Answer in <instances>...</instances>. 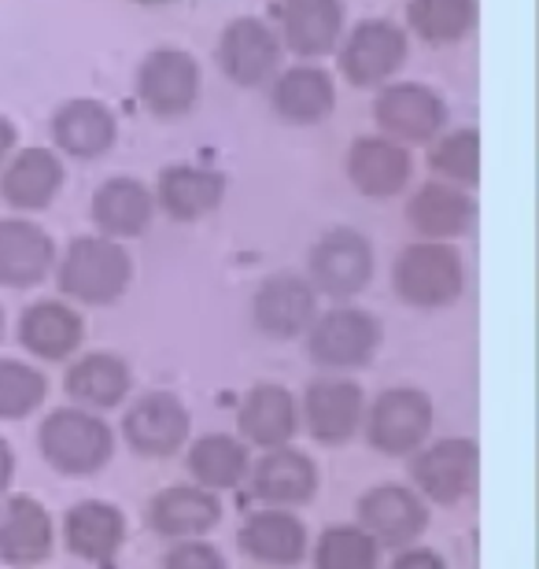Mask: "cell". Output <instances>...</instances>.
I'll list each match as a JSON object with an SVG mask.
<instances>
[{"label": "cell", "mask_w": 539, "mask_h": 569, "mask_svg": "<svg viewBox=\"0 0 539 569\" xmlns=\"http://www.w3.org/2000/svg\"><path fill=\"white\" fill-rule=\"evenodd\" d=\"M111 429L97 415L82 411V407L52 411L41 426V451L60 473H97L111 459Z\"/></svg>", "instance_id": "6da1fadb"}, {"label": "cell", "mask_w": 539, "mask_h": 569, "mask_svg": "<svg viewBox=\"0 0 539 569\" xmlns=\"http://www.w3.org/2000/svg\"><path fill=\"white\" fill-rule=\"evenodd\" d=\"M130 284V259L108 237H78L60 263V289L82 303H111Z\"/></svg>", "instance_id": "7a4b0ae2"}, {"label": "cell", "mask_w": 539, "mask_h": 569, "mask_svg": "<svg viewBox=\"0 0 539 569\" xmlns=\"http://www.w3.org/2000/svg\"><path fill=\"white\" fill-rule=\"evenodd\" d=\"M396 289L415 307H447L462 292V263L447 244H410L396 263Z\"/></svg>", "instance_id": "3957f363"}, {"label": "cell", "mask_w": 539, "mask_h": 569, "mask_svg": "<svg viewBox=\"0 0 539 569\" xmlns=\"http://www.w3.org/2000/svg\"><path fill=\"white\" fill-rule=\"evenodd\" d=\"M432 429V403L418 389H388L377 396L370 422V443L385 455H410L426 443Z\"/></svg>", "instance_id": "277c9868"}, {"label": "cell", "mask_w": 539, "mask_h": 569, "mask_svg": "<svg viewBox=\"0 0 539 569\" xmlns=\"http://www.w3.org/2000/svg\"><path fill=\"white\" fill-rule=\"evenodd\" d=\"M429 526L426 503L399 485H381L362 496L359 529L370 532L377 548H410Z\"/></svg>", "instance_id": "5b68a950"}, {"label": "cell", "mask_w": 539, "mask_h": 569, "mask_svg": "<svg viewBox=\"0 0 539 569\" xmlns=\"http://www.w3.org/2000/svg\"><path fill=\"white\" fill-rule=\"evenodd\" d=\"M480 473V451L469 437H451L432 443L418 455L415 481L436 503H462L477 488Z\"/></svg>", "instance_id": "8992f818"}, {"label": "cell", "mask_w": 539, "mask_h": 569, "mask_svg": "<svg viewBox=\"0 0 539 569\" xmlns=\"http://www.w3.org/2000/svg\"><path fill=\"white\" fill-rule=\"evenodd\" d=\"M381 345V326L366 311H329L311 329V356L329 370H351L370 362V356Z\"/></svg>", "instance_id": "52a82bcc"}, {"label": "cell", "mask_w": 539, "mask_h": 569, "mask_svg": "<svg viewBox=\"0 0 539 569\" xmlns=\"http://www.w3.org/2000/svg\"><path fill=\"white\" fill-rule=\"evenodd\" d=\"M122 432H126V440H130L133 451L152 455V459H163V455H174L181 443H186L189 411L181 407L178 396L152 392L126 411Z\"/></svg>", "instance_id": "ba28073f"}, {"label": "cell", "mask_w": 539, "mask_h": 569, "mask_svg": "<svg viewBox=\"0 0 539 569\" xmlns=\"http://www.w3.org/2000/svg\"><path fill=\"white\" fill-rule=\"evenodd\" d=\"M362 389L348 378H322L303 396L307 429L322 443H348L362 426Z\"/></svg>", "instance_id": "9c48e42d"}, {"label": "cell", "mask_w": 539, "mask_h": 569, "mask_svg": "<svg viewBox=\"0 0 539 569\" xmlns=\"http://www.w3.org/2000/svg\"><path fill=\"white\" fill-rule=\"evenodd\" d=\"M311 274L332 296L359 292L373 274V252L370 241L355 230H332L322 237L311 256Z\"/></svg>", "instance_id": "30bf717a"}, {"label": "cell", "mask_w": 539, "mask_h": 569, "mask_svg": "<svg viewBox=\"0 0 539 569\" xmlns=\"http://www.w3.org/2000/svg\"><path fill=\"white\" fill-rule=\"evenodd\" d=\"M200 89V71L186 52L159 49L141 67V97L159 116H181L192 108Z\"/></svg>", "instance_id": "8fae6325"}, {"label": "cell", "mask_w": 539, "mask_h": 569, "mask_svg": "<svg viewBox=\"0 0 539 569\" xmlns=\"http://www.w3.org/2000/svg\"><path fill=\"white\" fill-rule=\"evenodd\" d=\"M377 122L388 138L429 141L443 127V104L426 86H392L377 97Z\"/></svg>", "instance_id": "7c38bea8"}, {"label": "cell", "mask_w": 539, "mask_h": 569, "mask_svg": "<svg viewBox=\"0 0 539 569\" xmlns=\"http://www.w3.org/2000/svg\"><path fill=\"white\" fill-rule=\"evenodd\" d=\"M403 56L407 41L392 22H362L348 38V49H343V71L355 86H373L396 74Z\"/></svg>", "instance_id": "4fadbf2b"}, {"label": "cell", "mask_w": 539, "mask_h": 569, "mask_svg": "<svg viewBox=\"0 0 539 569\" xmlns=\"http://www.w3.org/2000/svg\"><path fill=\"white\" fill-rule=\"evenodd\" d=\"M222 518V503L208 488H167L148 507V521L156 532L174 540H192L211 532Z\"/></svg>", "instance_id": "5bb4252c"}, {"label": "cell", "mask_w": 539, "mask_h": 569, "mask_svg": "<svg viewBox=\"0 0 539 569\" xmlns=\"http://www.w3.org/2000/svg\"><path fill=\"white\" fill-rule=\"evenodd\" d=\"M52 518L38 499L16 496L0 515V559L11 566H30L49 559Z\"/></svg>", "instance_id": "9a60e30c"}, {"label": "cell", "mask_w": 539, "mask_h": 569, "mask_svg": "<svg viewBox=\"0 0 539 569\" xmlns=\"http://www.w3.org/2000/svg\"><path fill=\"white\" fill-rule=\"evenodd\" d=\"M251 485H256V496L267 499V503L292 507V503H307V499L315 496L318 470H315V462L307 459L303 451H296V448H270L256 462Z\"/></svg>", "instance_id": "2e32d148"}, {"label": "cell", "mask_w": 539, "mask_h": 569, "mask_svg": "<svg viewBox=\"0 0 539 569\" xmlns=\"http://www.w3.org/2000/svg\"><path fill=\"white\" fill-rule=\"evenodd\" d=\"M240 548L267 566H296L307 551V529L289 510H259L240 529Z\"/></svg>", "instance_id": "e0dca14e"}, {"label": "cell", "mask_w": 539, "mask_h": 569, "mask_svg": "<svg viewBox=\"0 0 539 569\" xmlns=\"http://www.w3.org/2000/svg\"><path fill=\"white\" fill-rule=\"evenodd\" d=\"M256 322L270 337H300L315 322V292L303 278H273L256 296Z\"/></svg>", "instance_id": "ac0fdd59"}, {"label": "cell", "mask_w": 539, "mask_h": 569, "mask_svg": "<svg viewBox=\"0 0 539 569\" xmlns=\"http://www.w3.org/2000/svg\"><path fill=\"white\" fill-rule=\"evenodd\" d=\"M222 67L240 86H259L278 67V38L259 19H237L222 33Z\"/></svg>", "instance_id": "d6986e66"}, {"label": "cell", "mask_w": 539, "mask_h": 569, "mask_svg": "<svg viewBox=\"0 0 539 569\" xmlns=\"http://www.w3.org/2000/svg\"><path fill=\"white\" fill-rule=\"evenodd\" d=\"M56 259V248L49 241V233H41L38 226L11 219L0 222V281L16 284V289H27V284H38L49 274Z\"/></svg>", "instance_id": "ffe728a7"}, {"label": "cell", "mask_w": 539, "mask_h": 569, "mask_svg": "<svg viewBox=\"0 0 539 569\" xmlns=\"http://www.w3.org/2000/svg\"><path fill=\"white\" fill-rule=\"evenodd\" d=\"M240 432L259 443V448H285L296 437V426H300V411H296V400L281 385H259V389L248 392L244 407H240Z\"/></svg>", "instance_id": "44dd1931"}, {"label": "cell", "mask_w": 539, "mask_h": 569, "mask_svg": "<svg viewBox=\"0 0 539 569\" xmlns=\"http://www.w3.org/2000/svg\"><path fill=\"white\" fill-rule=\"evenodd\" d=\"M63 532H67V548H71L78 559L108 562L111 555L122 548L126 521L119 515V507L100 503V499H86V503L71 507Z\"/></svg>", "instance_id": "7402d4cb"}, {"label": "cell", "mask_w": 539, "mask_h": 569, "mask_svg": "<svg viewBox=\"0 0 539 569\" xmlns=\"http://www.w3.org/2000/svg\"><path fill=\"white\" fill-rule=\"evenodd\" d=\"M348 170H351V181L366 192V197H392V192L407 186L410 156L396 141L362 138L351 148Z\"/></svg>", "instance_id": "603a6c76"}, {"label": "cell", "mask_w": 539, "mask_h": 569, "mask_svg": "<svg viewBox=\"0 0 539 569\" xmlns=\"http://www.w3.org/2000/svg\"><path fill=\"white\" fill-rule=\"evenodd\" d=\"M226 181L214 170H192V167H170L159 178V203L167 208L170 219L192 222L203 219L222 203Z\"/></svg>", "instance_id": "cb8c5ba5"}, {"label": "cell", "mask_w": 539, "mask_h": 569, "mask_svg": "<svg viewBox=\"0 0 539 569\" xmlns=\"http://www.w3.org/2000/svg\"><path fill=\"white\" fill-rule=\"evenodd\" d=\"M63 186V167L60 159L44 148H27L22 156H16V163L4 170V181H0V192H4L8 203L16 208H44L52 203V197Z\"/></svg>", "instance_id": "d4e9b609"}, {"label": "cell", "mask_w": 539, "mask_h": 569, "mask_svg": "<svg viewBox=\"0 0 539 569\" xmlns=\"http://www.w3.org/2000/svg\"><path fill=\"white\" fill-rule=\"evenodd\" d=\"M281 19H285V38H289L292 52L322 56L340 38L343 8H340V0H285Z\"/></svg>", "instance_id": "484cf974"}, {"label": "cell", "mask_w": 539, "mask_h": 569, "mask_svg": "<svg viewBox=\"0 0 539 569\" xmlns=\"http://www.w3.org/2000/svg\"><path fill=\"white\" fill-rule=\"evenodd\" d=\"M19 337L33 356L49 359V362H60L67 359L71 351L82 345V318H78L71 307L63 303H38L22 315V326H19Z\"/></svg>", "instance_id": "4316f807"}, {"label": "cell", "mask_w": 539, "mask_h": 569, "mask_svg": "<svg viewBox=\"0 0 539 569\" xmlns=\"http://www.w3.org/2000/svg\"><path fill=\"white\" fill-rule=\"evenodd\" d=\"M93 219L111 237H137L152 222V192L133 178H114L100 186L93 200Z\"/></svg>", "instance_id": "83f0119b"}, {"label": "cell", "mask_w": 539, "mask_h": 569, "mask_svg": "<svg viewBox=\"0 0 539 569\" xmlns=\"http://www.w3.org/2000/svg\"><path fill=\"white\" fill-rule=\"evenodd\" d=\"M407 214L415 222V230L432 237V241H443V237H458L473 226V200L451 186H436L432 181L410 200Z\"/></svg>", "instance_id": "f1b7e54d"}, {"label": "cell", "mask_w": 539, "mask_h": 569, "mask_svg": "<svg viewBox=\"0 0 539 569\" xmlns=\"http://www.w3.org/2000/svg\"><path fill=\"white\" fill-rule=\"evenodd\" d=\"M56 141L71 156H82V159L108 152L114 141L111 111L104 104H97V100H71V104L60 108V116H56Z\"/></svg>", "instance_id": "f546056e"}, {"label": "cell", "mask_w": 539, "mask_h": 569, "mask_svg": "<svg viewBox=\"0 0 539 569\" xmlns=\"http://www.w3.org/2000/svg\"><path fill=\"white\" fill-rule=\"evenodd\" d=\"M67 392L86 407H114L130 392V367L119 356H86L67 373Z\"/></svg>", "instance_id": "4dcf8cb0"}, {"label": "cell", "mask_w": 539, "mask_h": 569, "mask_svg": "<svg viewBox=\"0 0 539 569\" xmlns=\"http://www.w3.org/2000/svg\"><path fill=\"white\" fill-rule=\"evenodd\" d=\"M248 466H251L248 448H244V440H237V437H203L192 443V451H189V470L208 492L240 485Z\"/></svg>", "instance_id": "1f68e13d"}, {"label": "cell", "mask_w": 539, "mask_h": 569, "mask_svg": "<svg viewBox=\"0 0 539 569\" xmlns=\"http://www.w3.org/2000/svg\"><path fill=\"white\" fill-rule=\"evenodd\" d=\"M278 111L292 122H318L326 119L332 104H337V93H332V82L326 71L318 67H296L278 82Z\"/></svg>", "instance_id": "d6a6232c"}, {"label": "cell", "mask_w": 539, "mask_h": 569, "mask_svg": "<svg viewBox=\"0 0 539 569\" xmlns=\"http://www.w3.org/2000/svg\"><path fill=\"white\" fill-rule=\"evenodd\" d=\"M473 0H410V27L432 44L458 41L473 27Z\"/></svg>", "instance_id": "836d02e7"}, {"label": "cell", "mask_w": 539, "mask_h": 569, "mask_svg": "<svg viewBox=\"0 0 539 569\" xmlns=\"http://www.w3.org/2000/svg\"><path fill=\"white\" fill-rule=\"evenodd\" d=\"M377 555L381 548L370 532H362L359 526H337L322 532L315 562L318 569H377Z\"/></svg>", "instance_id": "e575fe53"}, {"label": "cell", "mask_w": 539, "mask_h": 569, "mask_svg": "<svg viewBox=\"0 0 539 569\" xmlns=\"http://www.w3.org/2000/svg\"><path fill=\"white\" fill-rule=\"evenodd\" d=\"M44 400V378L27 362L0 359V418H27Z\"/></svg>", "instance_id": "d590c367"}, {"label": "cell", "mask_w": 539, "mask_h": 569, "mask_svg": "<svg viewBox=\"0 0 539 569\" xmlns=\"http://www.w3.org/2000/svg\"><path fill=\"white\" fill-rule=\"evenodd\" d=\"M477 163H480V141H477L473 130H458L432 148V167L447 178L466 181V186H473V181L480 178Z\"/></svg>", "instance_id": "8d00e7d4"}, {"label": "cell", "mask_w": 539, "mask_h": 569, "mask_svg": "<svg viewBox=\"0 0 539 569\" xmlns=\"http://www.w3.org/2000/svg\"><path fill=\"white\" fill-rule=\"evenodd\" d=\"M167 569H226L222 555L203 540H186L167 555Z\"/></svg>", "instance_id": "74e56055"}, {"label": "cell", "mask_w": 539, "mask_h": 569, "mask_svg": "<svg viewBox=\"0 0 539 569\" xmlns=\"http://www.w3.org/2000/svg\"><path fill=\"white\" fill-rule=\"evenodd\" d=\"M392 569H447L443 559L436 551H426V548H410L403 551L399 559L392 562Z\"/></svg>", "instance_id": "f35d334b"}, {"label": "cell", "mask_w": 539, "mask_h": 569, "mask_svg": "<svg viewBox=\"0 0 539 569\" xmlns=\"http://www.w3.org/2000/svg\"><path fill=\"white\" fill-rule=\"evenodd\" d=\"M11 477H16V455H11L8 440L0 437V492H8Z\"/></svg>", "instance_id": "ab89813d"}, {"label": "cell", "mask_w": 539, "mask_h": 569, "mask_svg": "<svg viewBox=\"0 0 539 569\" xmlns=\"http://www.w3.org/2000/svg\"><path fill=\"white\" fill-rule=\"evenodd\" d=\"M11 144H16V130H11L8 119H0V163H4V156H8Z\"/></svg>", "instance_id": "60d3db41"}, {"label": "cell", "mask_w": 539, "mask_h": 569, "mask_svg": "<svg viewBox=\"0 0 539 569\" xmlns=\"http://www.w3.org/2000/svg\"><path fill=\"white\" fill-rule=\"evenodd\" d=\"M141 4H167V0H141Z\"/></svg>", "instance_id": "b9f144b4"}, {"label": "cell", "mask_w": 539, "mask_h": 569, "mask_svg": "<svg viewBox=\"0 0 539 569\" xmlns=\"http://www.w3.org/2000/svg\"><path fill=\"white\" fill-rule=\"evenodd\" d=\"M0 329H4V315H0Z\"/></svg>", "instance_id": "7bdbcfd3"}]
</instances>
